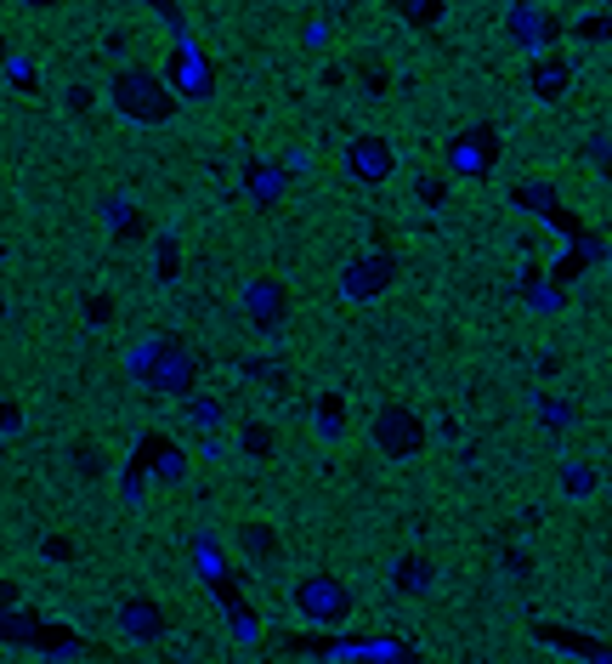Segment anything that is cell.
<instances>
[{
	"instance_id": "8",
	"label": "cell",
	"mask_w": 612,
	"mask_h": 664,
	"mask_svg": "<svg viewBox=\"0 0 612 664\" xmlns=\"http://www.w3.org/2000/svg\"><path fill=\"white\" fill-rule=\"evenodd\" d=\"M346 170L357 182H386L397 170V148L386 137H352L346 142Z\"/></svg>"
},
{
	"instance_id": "1",
	"label": "cell",
	"mask_w": 612,
	"mask_h": 664,
	"mask_svg": "<svg viewBox=\"0 0 612 664\" xmlns=\"http://www.w3.org/2000/svg\"><path fill=\"white\" fill-rule=\"evenodd\" d=\"M131 375L148 392H165V398H188L199 381V358L182 347L176 335H148L131 347Z\"/></svg>"
},
{
	"instance_id": "10",
	"label": "cell",
	"mask_w": 612,
	"mask_h": 664,
	"mask_svg": "<svg viewBox=\"0 0 612 664\" xmlns=\"http://www.w3.org/2000/svg\"><path fill=\"white\" fill-rule=\"evenodd\" d=\"M448 165L459 170V177H488L494 170V131H466L454 148H448Z\"/></svg>"
},
{
	"instance_id": "4",
	"label": "cell",
	"mask_w": 612,
	"mask_h": 664,
	"mask_svg": "<svg viewBox=\"0 0 612 664\" xmlns=\"http://www.w3.org/2000/svg\"><path fill=\"white\" fill-rule=\"evenodd\" d=\"M295 608H301V620H313V625H346L352 590L335 574H306V579H295Z\"/></svg>"
},
{
	"instance_id": "26",
	"label": "cell",
	"mask_w": 612,
	"mask_h": 664,
	"mask_svg": "<svg viewBox=\"0 0 612 664\" xmlns=\"http://www.w3.org/2000/svg\"><path fill=\"white\" fill-rule=\"evenodd\" d=\"M329 40V23H306V46H323Z\"/></svg>"
},
{
	"instance_id": "18",
	"label": "cell",
	"mask_w": 612,
	"mask_h": 664,
	"mask_svg": "<svg viewBox=\"0 0 612 664\" xmlns=\"http://www.w3.org/2000/svg\"><path fill=\"white\" fill-rule=\"evenodd\" d=\"M227 625H233L239 642H255V636H262V625H255V613L244 602H227Z\"/></svg>"
},
{
	"instance_id": "7",
	"label": "cell",
	"mask_w": 612,
	"mask_h": 664,
	"mask_svg": "<svg viewBox=\"0 0 612 664\" xmlns=\"http://www.w3.org/2000/svg\"><path fill=\"white\" fill-rule=\"evenodd\" d=\"M505 29L522 52H556V12H545L539 0H517L510 17H505Z\"/></svg>"
},
{
	"instance_id": "14",
	"label": "cell",
	"mask_w": 612,
	"mask_h": 664,
	"mask_svg": "<svg viewBox=\"0 0 612 664\" xmlns=\"http://www.w3.org/2000/svg\"><path fill=\"white\" fill-rule=\"evenodd\" d=\"M568 80H573V68L561 63V58H550V52H539V63H533V97H561L568 91Z\"/></svg>"
},
{
	"instance_id": "27",
	"label": "cell",
	"mask_w": 612,
	"mask_h": 664,
	"mask_svg": "<svg viewBox=\"0 0 612 664\" xmlns=\"http://www.w3.org/2000/svg\"><path fill=\"white\" fill-rule=\"evenodd\" d=\"M23 12H51V7H63V0H17Z\"/></svg>"
},
{
	"instance_id": "23",
	"label": "cell",
	"mask_w": 612,
	"mask_h": 664,
	"mask_svg": "<svg viewBox=\"0 0 612 664\" xmlns=\"http://www.w3.org/2000/svg\"><path fill=\"white\" fill-rule=\"evenodd\" d=\"M517 205H545V210H556V193H550L545 182H527V188L517 193Z\"/></svg>"
},
{
	"instance_id": "19",
	"label": "cell",
	"mask_w": 612,
	"mask_h": 664,
	"mask_svg": "<svg viewBox=\"0 0 612 664\" xmlns=\"http://www.w3.org/2000/svg\"><path fill=\"white\" fill-rule=\"evenodd\" d=\"M0 74H7V80H12L17 91H35V86H40V80H35V63H29V58H17V52L7 58V68H0Z\"/></svg>"
},
{
	"instance_id": "2",
	"label": "cell",
	"mask_w": 612,
	"mask_h": 664,
	"mask_svg": "<svg viewBox=\"0 0 612 664\" xmlns=\"http://www.w3.org/2000/svg\"><path fill=\"white\" fill-rule=\"evenodd\" d=\"M109 103H114L125 119H131V126H170V114H176V103H182V97L170 91L165 74L131 63V68H119L114 80H109Z\"/></svg>"
},
{
	"instance_id": "9",
	"label": "cell",
	"mask_w": 612,
	"mask_h": 664,
	"mask_svg": "<svg viewBox=\"0 0 612 664\" xmlns=\"http://www.w3.org/2000/svg\"><path fill=\"white\" fill-rule=\"evenodd\" d=\"M193 562H199L204 585H211L221 602H233V569H227V551L216 546V534H211V528H199V534H193Z\"/></svg>"
},
{
	"instance_id": "25",
	"label": "cell",
	"mask_w": 612,
	"mask_h": 664,
	"mask_svg": "<svg viewBox=\"0 0 612 664\" xmlns=\"http://www.w3.org/2000/svg\"><path fill=\"white\" fill-rule=\"evenodd\" d=\"M408 17H437V0H408Z\"/></svg>"
},
{
	"instance_id": "13",
	"label": "cell",
	"mask_w": 612,
	"mask_h": 664,
	"mask_svg": "<svg viewBox=\"0 0 612 664\" xmlns=\"http://www.w3.org/2000/svg\"><path fill=\"white\" fill-rule=\"evenodd\" d=\"M239 551L255 562V569H267V562H278V551H284V539H278L272 523H244L239 528Z\"/></svg>"
},
{
	"instance_id": "21",
	"label": "cell",
	"mask_w": 612,
	"mask_h": 664,
	"mask_svg": "<svg viewBox=\"0 0 612 664\" xmlns=\"http://www.w3.org/2000/svg\"><path fill=\"white\" fill-rule=\"evenodd\" d=\"M188 421H199L204 432L221 426V404H211V398H193V392H188Z\"/></svg>"
},
{
	"instance_id": "15",
	"label": "cell",
	"mask_w": 612,
	"mask_h": 664,
	"mask_svg": "<svg viewBox=\"0 0 612 664\" xmlns=\"http://www.w3.org/2000/svg\"><path fill=\"white\" fill-rule=\"evenodd\" d=\"M323 653H335V659H408L403 642H323Z\"/></svg>"
},
{
	"instance_id": "12",
	"label": "cell",
	"mask_w": 612,
	"mask_h": 664,
	"mask_svg": "<svg viewBox=\"0 0 612 664\" xmlns=\"http://www.w3.org/2000/svg\"><path fill=\"white\" fill-rule=\"evenodd\" d=\"M392 284V256H364L346 273V284H341V295L346 302H364V295H374V290H386Z\"/></svg>"
},
{
	"instance_id": "16",
	"label": "cell",
	"mask_w": 612,
	"mask_h": 664,
	"mask_svg": "<svg viewBox=\"0 0 612 664\" xmlns=\"http://www.w3.org/2000/svg\"><path fill=\"white\" fill-rule=\"evenodd\" d=\"M397 590L403 597H420V590H431V579H437V569H431L425 557H397Z\"/></svg>"
},
{
	"instance_id": "5",
	"label": "cell",
	"mask_w": 612,
	"mask_h": 664,
	"mask_svg": "<svg viewBox=\"0 0 612 664\" xmlns=\"http://www.w3.org/2000/svg\"><path fill=\"white\" fill-rule=\"evenodd\" d=\"M239 307H244V318H250V324L262 330L267 341L284 335V324H290V290L278 284V279H250V284L239 290Z\"/></svg>"
},
{
	"instance_id": "24",
	"label": "cell",
	"mask_w": 612,
	"mask_h": 664,
	"mask_svg": "<svg viewBox=\"0 0 612 664\" xmlns=\"http://www.w3.org/2000/svg\"><path fill=\"white\" fill-rule=\"evenodd\" d=\"M607 154H612V142H607V131H596L590 142H584V159H590V165H607Z\"/></svg>"
},
{
	"instance_id": "20",
	"label": "cell",
	"mask_w": 612,
	"mask_h": 664,
	"mask_svg": "<svg viewBox=\"0 0 612 664\" xmlns=\"http://www.w3.org/2000/svg\"><path fill=\"white\" fill-rule=\"evenodd\" d=\"M239 443H244V455H255V460H267V455H272V432H267V426H255V421L239 432Z\"/></svg>"
},
{
	"instance_id": "6",
	"label": "cell",
	"mask_w": 612,
	"mask_h": 664,
	"mask_svg": "<svg viewBox=\"0 0 612 664\" xmlns=\"http://www.w3.org/2000/svg\"><path fill=\"white\" fill-rule=\"evenodd\" d=\"M170 91H176V97H188V103H204V97L216 91L211 58H204L193 40H176V52H170Z\"/></svg>"
},
{
	"instance_id": "11",
	"label": "cell",
	"mask_w": 612,
	"mask_h": 664,
	"mask_svg": "<svg viewBox=\"0 0 612 664\" xmlns=\"http://www.w3.org/2000/svg\"><path fill=\"white\" fill-rule=\"evenodd\" d=\"M119 630L131 636V642H160V636H165V608L153 597H131L119 608Z\"/></svg>"
},
{
	"instance_id": "3",
	"label": "cell",
	"mask_w": 612,
	"mask_h": 664,
	"mask_svg": "<svg viewBox=\"0 0 612 664\" xmlns=\"http://www.w3.org/2000/svg\"><path fill=\"white\" fill-rule=\"evenodd\" d=\"M369 437L386 460H408V455L425 449V421L408 404H380L374 421H369Z\"/></svg>"
},
{
	"instance_id": "22",
	"label": "cell",
	"mask_w": 612,
	"mask_h": 664,
	"mask_svg": "<svg viewBox=\"0 0 612 664\" xmlns=\"http://www.w3.org/2000/svg\"><path fill=\"white\" fill-rule=\"evenodd\" d=\"M561 483H568L573 500H584V495L596 488V472H590V465H568V472H561Z\"/></svg>"
},
{
	"instance_id": "28",
	"label": "cell",
	"mask_w": 612,
	"mask_h": 664,
	"mask_svg": "<svg viewBox=\"0 0 612 664\" xmlns=\"http://www.w3.org/2000/svg\"><path fill=\"white\" fill-rule=\"evenodd\" d=\"M7 58H12V46H7V35H0V68H7Z\"/></svg>"
},
{
	"instance_id": "17",
	"label": "cell",
	"mask_w": 612,
	"mask_h": 664,
	"mask_svg": "<svg viewBox=\"0 0 612 664\" xmlns=\"http://www.w3.org/2000/svg\"><path fill=\"white\" fill-rule=\"evenodd\" d=\"M318 432H323L329 443L346 437V404H341V398H323V404H318Z\"/></svg>"
}]
</instances>
